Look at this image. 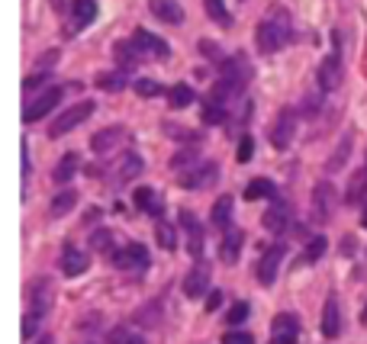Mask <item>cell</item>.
I'll return each mask as SVG.
<instances>
[{
	"mask_svg": "<svg viewBox=\"0 0 367 344\" xmlns=\"http://www.w3.org/2000/svg\"><path fill=\"white\" fill-rule=\"evenodd\" d=\"M290 39H293L290 13L281 7H271L267 17L254 29V46H258V52H261V55H274V52H281L283 46H290Z\"/></svg>",
	"mask_w": 367,
	"mask_h": 344,
	"instance_id": "obj_1",
	"label": "cell"
},
{
	"mask_svg": "<svg viewBox=\"0 0 367 344\" xmlns=\"http://www.w3.org/2000/svg\"><path fill=\"white\" fill-rule=\"evenodd\" d=\"M283 254H287V245H283V242L271 245V248H264V254L258 258V264H254V280H258L261 287H274V280H277V270H281Z\"/></svg>",
	"mask_w": 367,
	"mask_h": 344,
	"instance_id": "obj_2",
	"label": "cell"
},
{
	"mask_svg": "<svg viewBox=\"0 0 367 344\" xmlns=\"http://www.w3.org/2000/svg\"><path fill=\"white\" fill-rule=\"evenodd\" d=\"M91 113H94V100L75 103L71 110H65L55 122H52V126H48V135H52V139H62V135H68L71 129H77V126H81V122H84Z\"/></svg>",
	"mask_w": 367,
	"mask_h": 344,
	"instance_id": "obj_3",
	"label": "cell"
},
{
	"mask_svg": "<svg viewBox=\"0 0 367 344\" xmlns=\"http://www.w3.org/2000/svg\"><path fill=\"white\" fill-rule=\"evenodd\" d=\"M113 264L120 270H129V274H142V270L149 267V248L142 242H129L116 248L113 251Z\"/></svg>",
	"mask_w": 367,
	"mask_h": 344,
	"instance_id": "obj_4",
	"label": "cell"
},
{
	"mask_svg": "<svg viewBox=\"0 0 367 344\" xmlns=\"http://www.w3.org/2000/svg\"><path fill=\"white\" fill-rule=\"evenodd\" d=\"M219 180V164L216 161H207V164H197V168H184L178 174V184L187 187V190H207Z\"/></svg>",
	"mask_w": 367,
	"mask_h": 344,
	"instance_id": "obj_5",
	"label": "cell"
},
{
	"mask_svg": "<svg viewBox=\"0 0 367 344\" xmlns=\"http://www.w3.org/2000/svg\"><path fill=\"white\" fill-rule=\"evenodd\" d=\"M62 93H65V87H46L42 93H36V97L29 100V106L23 110V122H39L42 116H48V113L58 106Z\"/></svg>",
	"mask_w": 367,
	"mask_h": 344,
	"instance_id": "obj_6",
	"label": "cell"
},
{
	"mask_svg": "<svg viewBox=\"0 0 367 344\" xmlns=\"http://www.w3.org/2000/svg\"><path fill=\"white\" fill-rule=\"evenodd\" d=\"M297 338H300V318L293 316V312H281V316H274L271 341H267V344H297Z\"/></svg>",
	"mask_w": 367,
	"mask_h": 344,
	"instance_id": "obj_7",
	"label": "cell"
},
{
	"mask_svg": "<svg viewBox=\"0 0 367 344\" xmlns=\"http://www.w3.org/2000/svg\"><path fill=\"white\" fill-rule=\"evenodd\" d=\"M207 287H209V264L197 258V264H194L190 274L184 277V296L203 299V296H207Z\"/></svg>",
	"mask_w": 367,
	"mask_h": 344,
	"instance_id": "obj_8",
	"label": "cell"
},
{
	"mask_svg": "<svg viewBox=\"0 0 367 344\" xmlns=\"http://www.w3.org/2000/svg\"><path fill=\"white\" fill-rule=\"evenodd\" d=\"M178 222H180V229L187 232V254L190 258H200V254H203V225H200V219L190 213V209H184Z\"/></svg>",
	"mask_w": 367,
	"mask_h": 344,
	"instance_id": "obj_9",
	"label": "cell"
},
{
	"mask_svg": "<svg viewBox=\"0 0 367 344\" xmlns=\"http://www.w3.org/2000/svg\"><path fill=\"white\" fill-rule=\"evenodd\" d=\"M126 139H129V129H126V126H106L104 132H97L94 139H91V149H94L97 155H106V151L120 149Z\"/></svg>",
	"mask_w": 367,
	"mask_h": 344,
	"instance_id": "obj_10",
	"label": "cell"
},
{
	"mask_svg": "<svg viewBox=\"0 0 367 344\" xmlns=\"http://www.w3.org/2000/svg\"><path fill=\"white\" fill-rule=\"evenodd\" d=\"M29 312L39 318H46V312L52 309V283H48V277H39L32 287H29Z\"/></svg>",
	"mask_w": 367,
	"mask_h": 344,
	"instance_id": "obj_11",
	"label": "cell"
},
{
	"mask_svg": "<svg viewBox=\"0 0 367 344\" xmlns=\"http://www.w3.org/2000/svg\"><path fill=\"white\" fill-rule=\"evenodd\" d=\"M132 42L139 46L142 55H155V58H168L171 48L168 42L161 36H155V32H149V29H135V36H132Z\"/></svg>",
	"mask_w": 367,
	"mask_h": 344,
	"instance_id": "obj_12",
	"label": "cell"
},
{
	"mask_svg": "<svg viewBox=\"0 0 367 344\" xmlns=\"http://www.w3.org/2000/svg\"><path fill=\"white\" fill-rule=\"evenodd\" d=\"M132 203L139 206L145 216H164V196L158 193V190H151V187H139L135 193H132Z\"/></svg>",
	"mask_w": 367,
	"mask_h": 344,
	"instance_id": "obj_13",
	"label": "cell"
},
{
	"mask_svg": "<svg viewBox=\"0 0 367 344\" xmlns=\"http://www.w3.org/2000/svg\"><path fill=\"white\" fill-rule=\"evenodd\" d=\"M290 225V203H283L281 196L271 200V209L264 213V229L267 232H283Z\"/></svg>",
	"mask_w": 367,
	"mask_h": 344,
	"instance_id": "obj_14",
	"label": "cell"
},
{
	"mask_svg": "<svg viewBox=\"0 0 367 344\" xmlns=\"http://www.w3.org/2000/svg\"><path fill=\"white\" fill-rule=\"evenodd\" d=\"M339 84H341V55L339 52H332V55L319 65V87L326 93H332Z\"/></svg>",
	"mask_w": 367,
	"mask_h": 344,
	"instance_id": "obj_15",
	"label": "cell"
},
{
	"mask_svg": "<svg viewBox=\"0 0 367 344\" xmlns=\"http://www.w3.org/2000/svg\"><path fill=\"white\" fill-rule=\"evenodd\" d=\"M149 10L155 13V19L168 23V26H180L184 23V7L178 0H149Z\"/></svg>",
	"mask_w": 367,
	"mask_h": 344,
	"instance_id": "obj_16",
	"label": "cell"
},
{
	"mask_svg": "<svg viewBox=\"0 0 367 344\" xmlns=\"http://www.w3.org/2000/svg\"><path fill=\"white\" fill-rule=\"evenodd\" d=\"M293 132H297V116H293V110L281 113V116H277V126L271 129L274 149H287L293 142Z\"/></svg>",
	"mask_w": 367,
	"mask_h": 344,
	"instance_id": "obj_17",
	"label": "cell"
},
{
	"mask_svg": "<svg viewBox=\"0 0 367 344\" xmlns=\"http://www.w3.org/2000/svg\"><path fill=\"white\" fill-rule=\"evenodd\" d=\"M223 77H229V81H236L238 87H245L252 81V65H248V58L245 55L226 58V61H223Z\"/></svg>",
	"mask_w": 367,
	"mask_h": 344,
	"instance_id": "obj_18",
	"label": "cell"
},
{
	"mask_svg": "<svg viewBox=\"0 0 367 344\" xmlns=\"http://www.w3.org/2000/svg\"><path fill=\"white\" fill-rule=\"evenodd\" d=\"M87 267H91L87 251H77V248H71V245L62 251V274H65V277H81Z\"/></svg>",
	"mask_w": 367,
	"mask_h": 344,
	"instance_id": "obj_19",
	"label": "cell"
},
{
	"mask_svg": "<svg viewBox=\"0 0 367 344\" xmlns=\"http://www.w3.org/2000/svg\"><path fill=\"white\" fill-rule=\"evenodd\" d=\"M322 335L326 338L341 335V309H339V299L335 296H329L326 306H322Z\"/></svg>",
	"mask_w": 367,
	"mask_h": 344,
	"instance_id": "obj_20",
	"label": "cell"
},
{
	"mask_svg": "<svg viewBox=\"0 0 367 344\" xmlns=\"http://www.w3.org/2000/svg\"><path fill=\"white\" fill-rule=\"evenodd\" d=\"M97 19V0H75L71 3V32L87 29Z\"/></svg>",
	"mask_w": 367,
	"mask_h": 344,
	"instance_id": "obj_21",
	"label": "cell"
},
{
	"mask_svg": "<svg viewBox=\"0 0 367 344\" xmlns=\"http://www.w3.org/2000/svg\"><path fill=\"white\" fill-rule=\"evenodd\" d=\"M332 187L322 180L319 187H316V200H312V213H316V222H329L332 209H335V200H332Z\"/></svg>",
	"mask_w": 367,
	"mask_h": 344,
	"instance_id": "obj_22",
	"label": "cell"
},
{
	"mask_svg": "<svg viewBox=\"0 0 367 344\" xmlns=\"http://www.w3.org/2000/svg\"><path fill=\"white\" fill-rule=\"evenodd\" d=\"M242 242H245L242 229H232V232L226 229V238H223V245H219V258H223V264H236L238 254H242Z\"/></svg>",
	"mask_w": 367,
	"mask_h": 344,
	"instance_id": "obj_23",
	"label": "cell"
},
{
	"mask_svg": "<svg viewBox=\"0 0 367 344\" xmlns=\"http://www.w3.org/2000/svg\"><path fill=\"white\" fill-rule=\"evenodd\" d=\"M116 184H126V180H132V177L142 174V158L135 155V151H126L120 161H116Z\"/></svg>",
	"mask_w": 367,
	"mask_h": 344,
	"instance_id": "obj_24",
	"label": "cell"
},
{
	"mask_svg": "<svg viewBox=\"0 0 367 344\" xmlns=\"http://www.w3.org/2000/svg\"><path fill=\"white\" fill-rule=\"evenodd\" d=\"M113 58H116V65L122 68V71H129V68H135L142 61V52L135 42H116L113 46Z\"/></svg>",
	"mask_w": 367,
	"mask_h": 344,
	"instance_id": "obj_25",
	"label": "cell"
},
{
	"mask_svg": "<svg viewBox=\"0 0 367 344\" xmlns=\"http://www.w3.org/2000/svg\"><path fill=\"white\" fill-rule=\"evenodd\" d=\"M232 209H236V203H232V196H219L216 203H213L209 222L216 225V229H229V225H232Z\"/></svg>",
	"mask_w": 367,
	"mask_h": 344,
	"instance_id": "obj_26",
	"label": "cell"
},
{
	"mask_svg": "<svg viewBox=\"0 0 367 344\" xmlns=\"http://www.w3.org/2000/svg\"><path fill=\"white\" fill-rule=\"evenodd\" d=\"M75 206H77V193H75V190H62L58 196H52L48 216H52V219H62V216H68Z\"/></svg>",
	"mask_w": 367,
	"mask_h": 344,
	"instance_id": "obj_27",
	"label": "cell"
},
{
	"mask_svg": "<svg viewBox=\"0 0 367 344\" xmlns=\"http://www.w3.org/2000/svg\"><path fill=\"white\" fill-rule=\"evenodd\" d=\"M274 196H277V187L267 177H254L252 184L245 187V200H274Z\"/></svg>",
	"mask_w": 367,
	"mask_h": 344,
	"instance_id": "obj_28",
	"label": "cell"
},
{
	"mask_svg": "<svg viewBox=\"0 0 367 344\" xmlns=\"http://www.w3.org/2000/svg\"><path fill=\"white\" fill-rule=\"evenodd\" d=\"M77 168H81V158H77L75 151H68L65 158L58 161L55 164V171H52V177H55L58 184H68V180H71V177L77 174Z\"/></svg>",
	"mask_w": 367,
	"mask_h": 344,
	"instance_id": "obj_29",
	"label": "cell"
},
{
	"mask_svg": "<svg viewBox=\"0 0 367 344\" xmlns=\"http://www.w3.org/2000/svg\"><path fill=\"white\" fill-rule=\"evenodd\" d=\"M203 7H207V17L216 23V26L229 29L232 26V17H229V10H226V0H203Z\"/></svg>",
	"mask_w": 367,
	"mask_h": 344,
	"instance_id": "obj_30",
	"label": "cell"
},
{
	"mask_svg": "<svg viewBox=\"0 0 367 344\" xmlns=\"http://www.w3.org/2000/svg\"><path fill=\"white\" fill-rule=\"evenodd\" d=\"M203 122L207 126H219V122H226V103H219V100H213V97H207L203 100Z\"/></svg>",
	"mask_w": 367,
	"mask_h": 344,
	"instance_id": "obj_31",
	"label": "cell"
},
{
	"mask_svg": "<svg viewBox=\"0 0 367 344\" xmlns=\"http://www.w3.org/2000/svg\"><path fill=\"white\" fill-rule=\"evenodd\" d=\"M194 97H197V93L190 90L187 84H174V87L168 90V103L174 106V110H187L190 103H194Z\"/></svg>",
	"mask_w": 367,
	"mask_h": 344,
	"instance_id": "obj_32",
	"label": "cell"
},
{
	"mask_svg": "<svg viewBox=\"0 0 367 344\" xmlns=\"http://www.w3.org/2000/svg\"><path fill=\"white\" fill-rule=\"evenodd\" d=\"M97 87L100 90H122L126 87V75L122 71H104V75H97Z\"/></svg>",
	"mask_w": 367,
	"mask_h": 344,
	"instance_id": "obj_33",
	"label": "cell"
},
{
	"mask_svg": "<svg viewBox=\"0 0 367 344\" xmlns=\"http://www.w3.org/2000/svg\"><path fill=\"white\" fill-rule=\"evenodd\" d=\"M326 248H329V242H326V235H316L310 245H306V251H303V264H316V260L326 254Z\"/></svg>",
	"mask_w": 367,
	"mask_h": 344,
	"instance_id": "obj_34",
	"label": "cell"
},
{
	"mask_svg": "<svg viewBox=\"0 0 367 344\" xmlns=\"http://www.w3.org/2000/svg\"><path fill=\"white\" fill-rule=\"evenodd\" d=\"M364 193H367V168L351 177V187H348V193H345L348 200H345V203H358Z\"/></svg>",
	"mask_w": 367,
	"mask_h": 344,
	"instance_id": "obj_35",
	"label": "cell"
},
{
	"mask_svg": "<svg viewBox=\"0 0 367 344\" xmlns=\"http://www.w3.org/2000/svg\"><path fill=\"white\" fill-rule=\"evenodd\" d=\"M158 245L164 251H174L178 248V238H174V225L171 222H158Z\"/></svg>",
	"mask_w": 367,
	"mask_h": 344,
	"instance_id": "obj_36",
	"label": "cell"
},
{
	"mask_svg": "<svg viewBox=\"0 0 367 344\" xmlns=\"http://www.w3.org/2000/svg\"><path fill=\"white\" fill-rule=\"evenodd\" d=\"M135 93H139V97H161L164 87H161L158 81H151V77H142V81H135Z\"/></svg>",
	"mask_w": 367,
	"mask_h": 344,
	"instance_id": "obj_37",
	"label": "cell"
},
{
	"mask_svg": "<svg viewBox=\"0 0 367 344\" xmlns=\"http://www.w3.org/2000/svg\"><path fill=\"white\" fill-rule=\"evenodd\" d=\"M91 248H94V251H100V248L110 251V248H113V235L106 232V229H97V232L91 235ZM110 254H113V251H110Z\"/></svg>",
	"mask_w": 367,
	"mask_h": 344,
	"instance_id": "obj_38",
	"label": "cell"
},
{
	"mask_svg": "<svg viewBox=\"0 0 367 344\" xmlns=\"http://www.w3.org/2000/svg\"><path fill=\"white\" fill-rule=\"evenodd\" d=\"M245 318H248V303H236V306L229 309L226 322H229V325H232V328H236V325H242Z\"/></svg>",
	"mask_w": 367,
	"mask_h": 344,
	"instance_id": "obj_39",
	"label": "cell"
},
{
	"mask_svg": "<svg viewBox=\"0 0 367 344\" xmlns=\"http://www.w3.org/2000/svg\"><path fill=\"white\" fill-rule=\"evenodd\" d=\"M252 155H254V139H252V135H242V139H238V155H236V158L242 161V164H248Z\"/></svg>",
	"mask_w": 367,
	"mask_h": 344,
	"instance_id": "obj_40",
	"label": "cell"
},
{
	"mask_svg": "<svg viewBox=\"0 0 367 344\" xmlns=\"http://www.w3.org/2000/svg\"><path fill=\"white\" fill-rule=\"evenodd\" d=\"M194 158H197V149H184V151H178V155L171 158V168H180V171H184Z\"/></svg>",
	"mask_w": 367,
	"mask_h": 344,
	"instance_id": "obj_41",
	"label": "cell"
},
{
	"mask_svg": "<svg viewBox=\"0 0 367 344\" xmlns=\"http://www.w3.org/2000/svg\"><path fill=\"white\" fill-rule=\"evenodd\" d=\"M46 81H48V71H36L32 77H26V81H23V90L32 93V90H39V87L46 84Z\"/></svg>",
	"mask_w": 367,
	"mask_h": 344,
	"instance_id": "obj_42",
	"label": "cell"
},
{
	"mask_svg": "<svg viewBox=\"0 0 367 344\" xmlns=\"http://www.w3.org/2000/svg\"><path fill=\"white\" fill-rule=\"evenodd\" d=\"M39 325H42V318L39 316H32V312H29L26 318H23V341H26V338H32L39 332Z\"/></svg>",
	"mask_w": 367,
	"mask_h": 344,
	"instance_id": "obj_43",
	"label": "cell"
},
{
	"mask_svg": "<svg viewBox=\"0 0 367 344\" xmlns=\"http://www.w3.org/2000/svg\"><path fill=\"white\" fill-rule=\"evenodd\" d=\"M348 151H351V135H345V139H341V151H339V158H332V161H329V171L341 168V164H345V158H348Z\"/></svg>",
	"mask_w": 367,
	"mask_h": 344,
	"instance_id": "obj_44",
	"label": "cell"
},
{
	"mask_svg": "<svg viewBox=\"0 0 367 344\" xmlns=\"http://www.w3.org/2000/svg\"><path fill=\"white\" fill-rule=\"evenodd\" d=\"M223 344H254V338L248 335V332H238V328H232V332L223 338Z\"/></svg>",
	"mask_w": 367,
	"mask_h": 344,
	"instance_id": "obj_45",
	"label": "cell"
},
{
	"mask_svg": "<svg viewBox=\"0 0 367 344\" xmlns=\"http://www.w3.org/2000/svg\"><path fill=\"white\" fill-rule=\"evenodd\" d=\"M219 306H223V293H219V289H209V296H207V312H216Z\"/></svg>",
	"mask_w": 367,
	"mask_h": 344,
	"instance_id": "obj_46",
	"label": "cell"
},
{
	"mask_svg": "<svg viewBox=\"0 0 367 344\" xmlns=\"http://www.w3.org/2000/svg\"><path fill=\"white\" fill-rule=\"evenodd\" d=\"M200 52H203V55H209V58H216V55H219L216 42H207V39H203V42H200Z\"/></svg>",
	"mask_w": 367,
	"mask_h": 344,
	"instance_id": "obj_47",
	"label": "cell"
},
{
	"mask_svg": "<svg viewBox=\"0 0 367 344\" xmlns=\"http://www.w3.org/2000/svg\"><path fill=\"white\" fill-rule=\"evenodd\" d=\"M29 171H32V161H29V145L23 142V177H29Z\"/></svg>",
	"mask_w": 367,
	"mask_h": 344,
	"instance_id": "obj_48",
	"label": "cell"
},
{
	"mask_svg": "<svg viewBox=\"0 0 367 344\" xmlns=\"http://www.w3.org/2000/svg\"><path fill=\"white\" fill-rule=\"evenodd\" d=\"M55 61H58V52H46V55L39 58V71H42L46 65H55Z\"/></svg>",
	"mask_w": 367,
	"mask_h": 344,
	"instance_id": "obj_49",
	"label": "cell"
},
{
	"mask_svg": "<svg viewBox=\"0 0 367 344\" xmlns=\"http://www.w3.org/2000/svg\"><path fill=\"white\" fill-rule=\"evenodd\" d=\"M122 344H145V341H142L139 335H129V338H126V341H122Z\"/></svg>",
	"mask_w": 367,
	"mask_h": 344,
	"instance_id": "obj_50",
	"label": "cell"
},
{
	"mask_svg": "<svg viewBox=\"0 0 367 344\" xmlns=\"http://www.w3.org/2000/svg\"><path fill=\"white\" fill-rule=\"evenodd\" d=\"M361 225L367 229V206H364V213H361Z\"/></svg>",
	"mask_w": 367,
	"mask_h": 344,
	"instance_id": "obj_51",
	"label": "cell"
},
{
	"mask_svg": "<svg viewBox=\"0 0 367 344\" xmlns=\"http://www.w3.org/2000/svg\"><path fill=\"white\" fill-rule=\"evenodd\" d=\"M36 344H52V338H39V341Z\"/></svg>",
	"mask_w": 367,
	"mask_h": 344,
	"instance_id": "obj_52",
	"label": "cell"
}]
</instances>
